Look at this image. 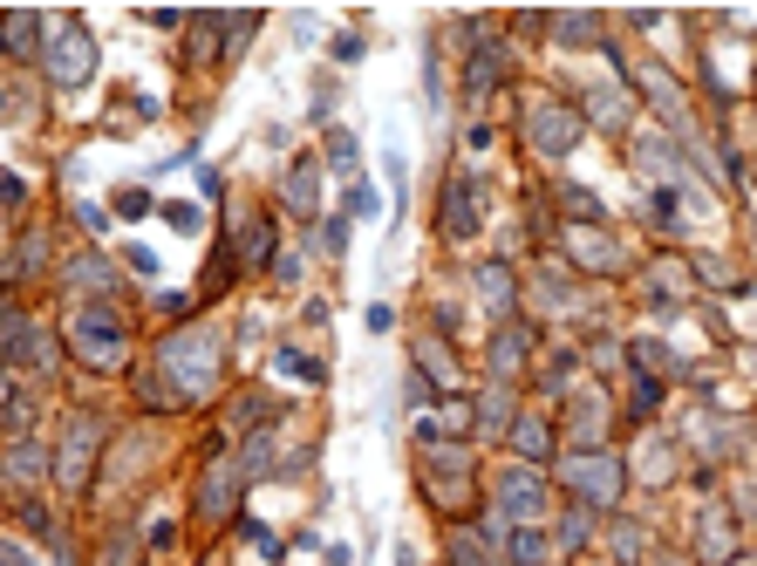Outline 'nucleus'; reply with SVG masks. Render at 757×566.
I'll return each mask as SVG.
<instances>
[{"label": "nucleus", "instance_id": "nucleus-9", "mask_svg": "<svg viewBox=\"0 0 757 566\" xmlns=\"http://www.w3.org/2000/svg\"><path fill=\"white\" fill-rule=\"evenodd\" d=\"M239 492H246V471H239V458H219L206 471V492H198V518H239Z\"/></svg>", "mask_w": 757, "mask_h": 566}, {"label": "nucleus", "instance_id": "nucleus-2", "mask_svg": "<svg viewBox=\"0 0 757 566\" xmlns=\"http://www.w3.org/2000/svg\"><path fill=\"white\" fill-rule=\"evenodd\" d=\"M69 348L90 361V369H116L130 355V321L109 301H75L69 307Z\"/></svg>", "mask_w": 757, "mask_h": 566}, {"label": "nucleus", "instance_id": "nucleus-31", "mask_svg": "<svg viewBox=\"0 0 757 566\" xmlns=\"http://www.w3.org/2000/svg\"><path fill=\"white\" fill-rule=\"evenodd\" d=\"M587 109H593V124H601V130H621V124H628V96H621V90H593Z\"/></svg>", "mask_w": 757, "mask_h": 566}, {"label": "nucleus", "instance_id": "nucleus-34", "mask_svg": "<svg viewBox=\"0 0 757 566\" xmlns=\"http://www.w3.org/2000/svg\"><path fill=\"white\" fill-rule=\"evenodd\" d=\"M642 553H649V525L621 518V525H614V559H642Z\"/></svg>", "mask_w": 757, "mask_h": 566}, {"label": "nucleus", "instance_id": "nucleus-43", "mask_svg": "<svg viewBox=\"0 0 757 566\" xmlns=\"http://www.w3.org/2000/svg\"><path fill=\"white\" fill-rule=\"evenodd\" d=\"M246 539L260 546V559H273V566H281V539H273V533H266V525H253V518H246Z\"/></svg>", "mask_w": 757, "mask_h": 566}, {"label": "nucleus", "instance_id": "nucleus-54", "mask_svg": "<svg viewBox=\"0 0 757 566\" xmlns=\"http://www.w3.org/2000/svg\"><path fill=\"white\" fill-rule=\"evenodd\" d=\"M0 116H8V96H0Z\"/></svg>", "mask_w": 757, "mask_h": 566}, {"label": "nucleus", "instance_id": "nucleus-20", "mask_svg": "<svg viewBox=\"0 0 757 566\" xmlns=\"http://www.w3.org/2000/svg\"><path fill=\"white\" fill-rule=\"evenodd\" d=\"M0 471H8L14 484H34L42 471H55V458H42V443H34V437H14L8 451H0Z\"/></svg>", "mask_w": 757, "mask_h": 566}, {"label": "nucleus", "instance_id": "nucleus-11", "mask_svg": "<svg viewBox=\"0 0 757 566\" xmlns=\"http://www.w3.org/2000/svg\"><path fill=\"white\" fill-rule=\"evenodd\" d=\"M601 430H608V402L601 396H593V389H580L574 402H567V443H574V451H601Z\"/></svg>", "mask_w": 757, "mask_h": 566}, {"label": "nucleus", "instance_id": "nucleus-25", "mask_svg": "<svg viewBox=\"0 0 757 566\" xmlns=\"http://www.w3.org/2000/svg\"><path fill=\"white\" fill-rule=\"evenodd\" d=\"M642 90H649V96L662 103V116H669L675 130H690V103H683V90H675V83H669L662 69H642Z\"/></svg>", "mask_w": 757, "mask_h": 566}, {"label": "nucleus", "instance_id": "nucleus-56", "mask_svg": "<svg viewBox=\"0 0 757 566\" xmlns=\"http://www.w3.org/2000/svg\"><path fill=\"white\" fill-rule=\"evenodd\" d=\"M744 566H757V559H744Z\"/></svg>", "mask_w": 757, "mask_h": 566}, {"label": "nucleus", "instance_id": "nucleus-5", "mask_svg": "<svg viewBox=\"0 0 757 566\" xmlns=\"http://www.w3.org/2000/svg\"><path fill=\"white\" fill-rule=\"evenodd\" d=\"M49 34H55V49H49V83H55V90H83L90 75H96L90 28H83V21H49Z\"/></svg>", "mask_w": 757, "mask_h": 566}, {"label": "nucleus", "instance_id": "nucleus-30", "mask_svg": "<svg viewBox=\"0 0 757 566\" xmlns=\"http://www.w3.org/2000/svg\"><path fill=\"white\" fill-rule=\"evenodd\" d=\"M328 171H335V178H355V171H362V144H355V130H328Z\"/></svg>", "mask_w": 757, "mask_h": 566}, {"label": "nucleus", "instance_id": "nucleus-32", "mask_svg": "<svg viewBox=\"0 0 757 566\" xmlns=\"http://www.w3.org/2000/svg\"><path fill=\"white\" fill-rule=\"evenodd\" d=\"M560 42H601V14H553L546 21Z\"/></svg>", "mask_w": 757, "mask_h": 566}, {"label": "nucleus", "instance_id": "nucleus-22", "mask_svg": "<svg viewBox=\"0 0 757 566\" xmlns=\"http://www.w3.org/2000/svg\"><path fill=\"white\" fill-rule=\"evenodd\" d=\"M505 553H512V566H546L553 559V533H546V525H512Z\"/></svg>", "mask_w": 757, "mask_h": 566}, {"label": "nucleus", "instance_id": "nucleus-50", "mask_svg": "<svg viewBox=\"0 0 757 566\" xmlns=\"http://www.w3.org/2000/svg\"><path fill=\"white\" fill-rule=\"evenodd\" d=\"M124 260H130V266H137V273H157V253H150V247H130V253H124Z\"/></svg>", "mask_w": 757, "mask_h": 566}, {"label": "nucleus", "instance_id": "nucleus-10", "mask_svg": "<svg viewBox=\"0 0 757 566\" xmlns=\"http://www.w3.org/2000/svg\"><path fill=\"white\" fill-rule=\"evenodd\" d=\"M410 355H417V376L437 389V396H458V382H464V369H458V355H451V342H437V335H417L410 342Z\"/></svg>", "mask_w": 757, "mask_h": 566}, {"label": "nucleus", "instance_id": "nucleus-1", "mask_svg": "<svg viewBox=\"0 0 757 566\" xmlns=\"http://www.w3.org/2000/svg\"><path fill=\"white\" fill-rule=\"evenodd\" d=\"M219 369H225V335L212 328V321L157 342V376L171 382L178 402H212L219 396Z\"/></svg>", "mask_w": 757, "mask_h": 566}, {"label": "nucleus", "instance_id": "nucleus-19", "mask_svg": "<svg viewBox=\"0 0 757 566\" xmlns=\"http://www.w3.org/2000/svg\"><path fill=\"white\" fill-rule=\"evenodd\" d=\"M553 443H560V430L539 423V417H512V451H519L526 464H546L553 458Z\"/></svg>", "mask_w": 757, "mask_h": 566}, {"label": "nucleus", "instance_id": "nucleus-38", "mask_svg": "<svg viewBox=\"0 0 757 566\" xmlns=\"http://www.w3.org/2000/svg\"><path fill=\"white\" fill-rule=\"evenodd\" d=\"M273 369H281V376H322V369H314V361H307L301 348H273Z\"/></svg>", "mask_w": 757, "mask_h": 566}, {"label": "nucleus", "instance_id": "nucleus-41", "mask_svg": "<svg viewBox=\"0 0 757 566\" xmlns=\"http://www.w3.org/2000/svg\"><path fill=\"white\" fill-rule=\"evenodd\" d=\"M587 533H593V512H587V505H580V512H567L560 539H567V546H587Z\"/></svg>", "mask_w": 757, "mask_h": 566}, {"label": "nucleus", "instance_id": "nucleus-47", "mask_svg": "<svg viewBox=\"0 0 757 566\" xmlns=\"http://www.w3.org/2000/svg\"><path fill=\"white\" fill-rule=\"evenodd\" d=\"M362 321H369V335H389V328H396V314H389V301H376V307H369Z\"/></svg>", "mask_w": 757, "mask_h": 566}, {"label": "nucleus", "instance_id": "nucleus-13", "mask_svg": "<svg viewBox=\"0 0 757 566\" xmlns=\"http://www.w3.org/2000/svg\"><path fill=\"white\" fill-rule=\"evenodd\" d=\"M322 171H328V165H314V157H294V165H287L281 206H287L294 219H314V191H322Z\"/></svg>", "mask_w": 757, "mask_h": 566}, {"label": "nucleus", "instance_id": "nucleus-29", "mask_svg": "<svg viewBox=\"0 0 757 566\" xmlns=\"http://www.w3.org/2000/svg\"><path fill=\"white\" fill-rule=\"evenodd\" d=\"M649 226L655 232H683V198H675V185H655L649 191Z\"/></svg>", "mask_w": 757, "mask_h": 566}, {"label": "nucleus", "instance_id": "nucleus-35", "mask_svg": "<svg viewBox=\"0 0 757 566\" xmlns=\"http://www.w3.org/2000/svg\"><path fill=\"white\" fill-rule=\"evenodd\" d=\"M314 253L341 260V253H348V219H335V212H328V226H314Z\"/></svg>", "mask_w": 757, "mask_h": 566}, {"label": "nucleus", "instance_id": "nucleus-4", "mask_svg": "<svg viewBox=\"0 0 757 566\" xmlns=\"http://www.w3.org/2000/svg\"><path fill=\"white\" fill-rule=\"evenodd\" d=\"M560 484L587 512H614V499L628 492V471H621L614 451H567L560 458Z\"/></svg>", "mask_w": 757, "mask_h": 566}, {"label": "nucleus", "instance_id": "nucleus-55", "mask_svg": "<svg viewBox=\"0 0 757 566\" xmlns=\"http://www.w3.org/2000/svg\"><path fill=\"white\" fill-rule=\"evenodd\" d=\"M655 566H675V559H655Z\"/></svg>", "mask_w": 757, "mask_h": 566}, {"label": "nucleus", "instance_id": "nucleus-18", "mask_svg": "<svg viewBox=\"0 0 757 566\" xmlns=\"http://www.w3.org/2000/svg\"><path fill=\"white\" fill-rule=\"evenodd\" d=\"M471 430H477V437H505V430H512V389H505V382H492L485 396L471 402Z\"/></svg>", "mask_w": 757, "mask_h": 566}, {"label": "nucleus", "instance_id": "nucleus-16", "mask_svg": "<svg viewBox=\"0 0 757 566\" xmlns=\"http://www.w3.org/2000/svg\"><path fill=\"white\" fill-rule=\"evenodd\" d=\"M696 553H703V559H730V553H737V518H730L724 505H709V512L696 518Z\"/></svg>", "mask_w": 757, "mask_h": 566}, {"label": "nucleus", "instance_id": "nucleus-15", "mask_svg": "<svg viewBox=\"0 0 757 566\" xmlns=\"http://www.w3.org/2000/svg\"><path fill=\"white\" fill-rule=\"evenodd\" d=\"M505 69H512V55H505L498 42H477V49H471V62H464V90H471V96L498 90V83H505Z\"/></svg>", "mask_w": 757, "mask_h": 566}, {"label": "nucleus", "instance_id": "nucleus-51", "mask_svg": "<svg viewBox=\"0 0 757 566\" xmlns=\"http://www.w3.org/2000/svg\"><path fill=\"white\" fill-rule=\"evenodd\" d=\"M0 566H34V559H28L21 546H0Z\"/></svg>", "mask_w": 757, "mask_h": 566}, {"label": "nucleus", "instance_id": "nucleus-26", "mask_svg": "<svg viewBox=\"0 0 757 566\" xmlns=\"http://www.w3.org/2000/svg\"><path fill=\"white\" fill-rule=\"evenodd\" d=\"M471 287H477V301H485V307H512V266H498V260H485V266H477L471 273Z\"/></svg>", "mask_w": 757, "mask_h": 566}, {"label": "nucleus", "instance_id": "nucleus-45", "mask_svg": "<svg viewBox=\"0 0 757 566\" xmlns=\"http://www.w3.org/2000/svg\"><path fill=\"white\" fill-rule=\"evenodd\" d=\"M165 219H171V232H198V206H165Z\"/></svg>", "mask_w": 757, "mask_h": 566}, {"label": "nucleus", "instance_id": "nucleus-23", "mask_svg": "<svg viewBox=\"0 0 757 566\" xmlns=\"http://www.w3.org/2000/svg\"><path fill=\"white\" fill-rule=\"evenodd\" d=\"M69 287H83V294H116V266L103 253H83V260H69Z\"/></svg>", "mask_w": 757, "mask_h": 566}, {"label": "nucleus", "instance_id": "nucleus-27", "mask_svg": "<svg viewBox=\"0 0 757 566\" xmlns=\"http://www.w3.org/2000/svg\"><path fill=\"white\" fill-rule=\"evenodd\" d=\"M634 157H642V171H649L655 185H675V178H683V165H675V144H669V137H642V150H634Z\"/></svg>", "mask_w": 757, "mask_h": 566}, {"label": "nucleus", "instance_id": "nucleus-46", "mask_svg": "<svg viewBox=\"0 0 757 566\" xmlns=\"http://www.w3.org/2000/svg\"><path fill=\"white\" fill-rule=\"evenodd\" d=\"M273 280H287V287H301V253H281V260H273Z\"/></svg>", "mask_w": 757, "mask_h": 566}, {"label": "nucleus", "instance_id": "nucleus-42", "mask_svg": "<svg viewBox=\"0 0 757 566\" xmlns=\"http://www.w3.org/2000/svg\"><path fill=\"white\" fill-rule=\"evenodd\" d=\"M348 212H355V219H376V212H382V198H376L369 185H355V191H348Z\"/></svg>", "mask_w": 757, "mask_h": 566}, {"label": "nucleus", "instance_id": "nucleus-6", "mask_svg": "<svg viewBox=\"0 0 757 566\" xmlns=\"http://www.w3.org/2000/svg\"><path fill=\"white\" fill-rule=\"evenodd\" d=\"M553 499H546V478L539 471H498V525H546Z\"/></svg>", "mask_w": 757, "mask_h": 566}, {"label": "nucleus", "instance_id": "nucleus-21", "mask_svg": "<svg viewBox=\"0 0 757 566\" xmlns=\"http://www.w3.org/2000/svg\"><path fill=\"white\" fill-rule=\"evenodd\" d=\"M239 471H246V478L281 471V437H273V423L266 430H246V443H239Z\"/></svg>", "mask_w": 757, "mask_h": 566}, {"label": "nucleus", "instance_id": "nucleus-12", "mask_svg": "<svg viewBox=\"0 0 757 566\" xmlns=\"http://www.w3.org/2000/svg\"><path fill=\"white\" fill-rule=\"evenodd\" d=\"M477 226H485L477 178H451V185H444V232H451V239H477Z\"/></svg>", "mask_w": 757, "mask_h": 566}, {"label": "nucleus", "instance_id": "nucleus-39", "mask_svg": "<svg viewBox=\"0 0 757 566\" xmlns=\"http://www.w3.org/2000/svg\"><path fill=\"white\" fill-rule=\"evenodd\" d=\"M109 206H116V212H124V219H144V212H150V191H137V185H124V191H116V198H109Z\"/></svg>", "mask_w": 757, "mask_h": 566}, {"label": "nucleus", "instance_id": "nucleus-7", "mask_svg": "<svg viewBox=\"0 0 757 566\" xmlns=\"http://www.w3.org/2000/svg\"><path fill=\"white\" fill-rule=\"evenodd\" d=\"M526 144L546 150V157H567L580 144V116L567 103H553V96H533L526 103Z\"/></svg>", "mask_w": 757, "mask_h": 566}, {"label": "nucleus", "instance_id": "nucleus-36", "mask_svg": "<svg viewBox=\"0 0 757 566\" xmlns=\"http://www.w3.org/2000/svg\"><path fill=\"white\" fill-rule=\"evenodd\" d=\"M430 423H437V417H430ZM444 430H451V443L471 430V402H464V396H451V402H444V423H437V437H444Z\"/></svg>", "mask_w": 757, "mask_h": 566}, {"label": "nucleus", "instance_id": "nucleus-24", "mask_svg": "<svg viewBox=\"0 0 757 566\" xmlns=\"http://www.w3.org/2000/svg\"><path fill=\"white\" fill-rule=\"evenodd\" d=\"M42 14H8L0 21V55H34V42H42Z\"/></svg>", "mask_w": 757, "mask_h": 566}, {"label": "nucleus", "instance_id": "nucleus-53", "mask_svg": "<svg viewBox=\"0 0 757 566\" xmlns=\"http://www.w3.org/2000/svg\"><path fill=\"white\" fill-rule=\"evenodd\" d=\"M0 314H8V287H0Z\"/></svg>", "mask_w": 757, "mask_h": 566}, {"label": "nucleus", "instance_id": "nucleus-48", "mask_svg": "<svg viewBox=\"0 0 757 566\" xmlns=\"http://www.w3.org/2000/svg\"><path fill=\"white\" fill-rule=\"evenodd\" d=\"M335 62H362V34H335Z\"/></svg>", "mask_w": 757, "mask_h": 566}, {"label": "nucleus", "instance_id": "nucleus-8", "mask_svg": "<svg viewBox=\"0 0 757 566\" xmlns=\"http://www.w3.org/2000/svg\"><path fill=\"white\" fill-rule=\"evenodd\" d=\"M0 369H55L49 328H34L21 314H0Z\"/></svg>", "mask_w": 757, "mask_h": 566}, {"label": "nucleus", "instance_id": "nucleus-28", "mask_svg": "<svg viewBox=\"0 0 757 566\" xmlns=\"http://www.w3.org/2000/svg\"><path fill=\"white\" fill-rule=\"evenodd\" d=\"M444 566H492V539L485 533H451V546H444Z\"/></svg>", "mask_w": 757, "mask_h": 566}, {"label": "nucleus", "instance_id": "nucleus-52", "mask_svg": "<svg viewBox=\"0 0 757 566\" xmlns=\"http://www.w3.org/2000/svg\"><path fill=\"white\" fill-rule=\"evenodd\" d=\"M8 402H14V382H8V369H0V410H8Z\"/></svg>", "mask_w": 757, "mask_h": 566}, {"label": "nucleus", "instance_id": "nucleus-49", "mask_svg": "<svg viewBox=\"0 0 757 566\" xmlns=\"http://www.w3.org/2000/svg\"><path fill=\"white\" fill-rule=\"evenodd\" d=\"M403 402H410V410H423V402H430V382H423V376H410V382H403Z\"/></svg>", "mask_w": 757, "mask_h": 566}, {"label": "nucleus", "instance_id": "nucleus-17", "mask_svg": "<svg viewBox=\"0 0 757 566\" xmlns=\"http://www.w3.org/2000/svg\"><path fill=\"white\" fill-rule=\"evenodd\" d=\"M567 247H574V260H580L587 273H614V266H621L614 239H608V232H593V226H567Z\"/></svg>", "mask_w": 757, "mask_h": 566}, {"label": "nucleus", "instance_id": "nucleus-37", "mask_svg": "<svg viewBox=\"0 0 757 566\" xmlns=\"http://www.w3.org/2000/svg\"><path fill=\"white\" fill-rule=\"evenodd\" d=\"M430 499H437V505H451V512L471 505V499H464V478H430Z\"/></svg>", "mask_w": 757, "mask_h": 566}, {"label": "nucleus", "instance_id": "nucleus-33", "mask_svg": "<svg viewBox=\"0 0 757 566\" xmlns=\"http://www.w3.org/2000/svg\"><path fill=\"white\" fill-rule=\"evenodd\" d=\"M137 559H144V539H130V533L103 539V553H96V566H137Z\"/></svg>", "mask_w": 757, "mask_h": 566}, {"label": "nucleus", "instance_id": "nucleus-3", "mask_svg": "<svg viewBox=\"0 0 757 566\" xmlns=\"http://www.w3.org/2000/svg\"><path fill=\"white\" fill-rule=\"evenodd\" d=\"M103 437H109V423L96 410H69L62 417V430H55V484H62V492H83V484H90Z\"/></svg>", "mask_w": 757, "mask_h": 566}, {"label": "nucleus", "instance_id": "nucleus-40", "mask_svg": "<svg viewBox=\"0 0 757 566\" xmlns=\"http://www.w3.org/2000/svg\"><path fill=\"white\" fill-rule=\"evenodd\" d=\"M0 423H8V430L21 437V430L34 423V396H14V402H8V410H0Z\"/></svg>", "mask_w": 757, "mask_h": 566}, {"label": "nucleus", "instance_id": "nucleus-14", "mask_svg": "<svg viewBox=\"0 0 757 566\" xmlns=\"http://www.w3.org/2000/svg\"><path fill=\"white\" fill-rule=\"evenodd\" d=\"M526 328H519V321H498V335H492V382H519V369H526Z\"/></svg>", "mask_w": 757, "mask_h": 566}, {"label": "nucleus", "instance_id": "nucleus-44", "mask_svg": "<svg viewBox=\"0 0 757 566\" xmlns=\"http://www.w3.org/2000/svg\"><path fill=\"white\" fill-rule=\"evenodd\" d=\"M171 539H178V525L165 518V525H150V533H144V553H171Z\"/></svg>", "mask_w": 757, "mask_h": 566}]
</instances>
